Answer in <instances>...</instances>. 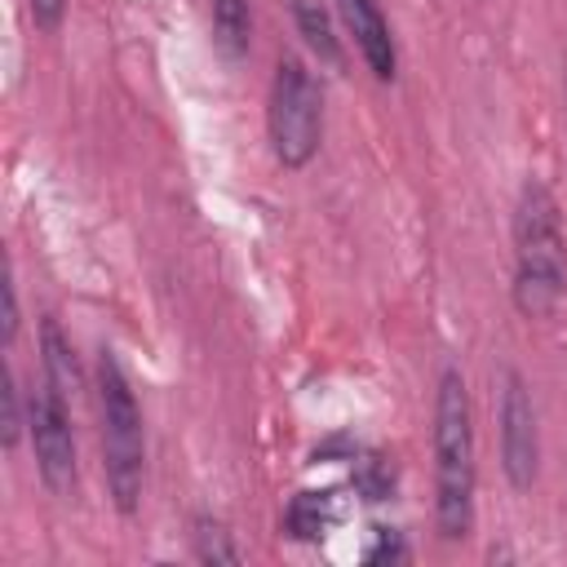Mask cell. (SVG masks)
Masks as SVG:
<instances>
[{"label": "cell", "mask_w": 567, "mask_h": 567, "mask_svg": "<svg viewBox=\"0 0 567 567\" xmlns=\"http://www.w3.org/2000/svg\"><path fill=\"white\" fill-rule=\"evenodd\" d=\"M474 408L461 368H443L434 385V527L443 540L474 532Z\"/></svg>", "instance_id": "obj_1"}, {"label": "cell", "mask_w": 567, "mask_h": 567, "mask_svg": "<svg viewBox=\"0 0 567 567\" xmlns=\"http://www.w3.org/2000/svg\"><path fill=\"white\" fill-rule=\"evenodd\" d=\"M514 310L549 319L567 292V235L558 199L545 182H523L514 208Z\"/></svg>", "instance_id": "obj_2"}, {"label": "cell", "mask_w": 567, "mask_h": 567, "mask_svg": "<svg viewBox=\"0 0 567 567\" xmlns=\"http://www.w3.org/2000/svg\"><path fill=\"white\" fill-rule=\"evenodd\" d=\"M97 412H102V474L106 492L120 514H133L142 505L146 483V430L137 394L111 350L97 359Z\"/></svg>", "instance_id": "obj_3"}, {"label": "cell", "mask_w": 567, "mask_h": 567, "mask_svg": "<svg viewBox=\"0 0 567 567\" xmlns=\"http://www.w3.org/2000/svg\"><path fill=\"white\" fill-rule=\"evenodd\" d=\"M270 151L284 168H306L323 142V93L301 58H279L266 102Z\"/></svg>", "instance_id": "obj_4"}, {"label": "cell", "mask_w": 567, "mask_h": 567, "mask_svg": "<svg viewBox=\"0 0 567 567\" xmlns=\"http://www.w3.org/2000/svg\"><path fill=\"white\" fill-rule=\"evenodd\" d=\"M27 434L35 447V470L53 496H66L75 487V434H71V403L40 381V390L27 399Z\"/></svg>", "instance_id": "obj_5"}, {"label": "cell", "mask_w": 567, "mask_h": 567, "mask_svg": "<svg viewBox=\"0 0 567 567\" xmlns=\"http://www.w3.org/2000/svg\"><path fill=\"white\" fill-rule=\"evenodd\" d=\"M496 421H501V470L514 492H527L540 470V430H536L532 390H527L523 372H514V368H505V377H501Z\"/></svg>", "instance_id": "obj_6"}, {"label": "cell", "mask_w": 567, "mask_h": 567, "mask_svg": "<svg viewBox=\"0 0 567 567\" xmlns=\"http://www.w3.org/2000/svg\"><path fill=\"white\" fill-rule=\"evenodd\" d=\"M337 13L363 58V66L385 84L399 75V49H394V35H390V22L381 13L377 0H337Z\"/></svg>", "instance_id": "obj_7"}, {"label": "cell", "mask_w": 567, "mask_h": 567, "mask_svg": "<svg viewBox=\"0 0 567 567\" xmlns=\"http://www.w3.org/2000/svg\"><path fill=\"white\" fill-rule=\"evenodd\" d=\"M40 363H44V381L71 403L80 390V363H75V346L66 341V332L53 315L40 319Z\"/></svg>", "instance_id": "obj_8"}, {"label": "cell", "mask_w": 567, "mask_h": 567, "mask_svg": "<svg viewBox=\"0 0 567 567\" xmlns=\"http://www.w3.org/2000/svg\"><path fill=\"white\" fill-rule=\"evenodd\" d=\"M292 22H297L301 40L310 44V53H315L319 62H328V66H341V62H346L341 40H337V31H332V18L319 9V0H292Z\"/></svg>", "instance_id": "obj_9"}, {"label": "cell", "mask_w": 567, "mask_h": 567, "mask_svg": "<svg viewBox=\"0 0 567 567\" xmlns=\"http://www.w3.org/2000/svg\"><path fill=\"white\" fill-rule=\"evenodd\" d=\"M332 518H337L332 492H297L284 509V532L297 536V540H319Z\"/></svg>", "instance_id": "obj_10"}, {"label": "cell", "mask_w": 567, "mask_h": 567, "mask_svg": "<svg viewBox=\"0 0 567 567\" xmlns=\"http://www.w3.org/2000/svg\"><path fill=\"white\" fill-rule=\"evenodd\" d=\"M213 35L221 53L244 58L252 40V4L248 0H213Z\"/></svg>", "instance_id": "obj_11"}, {"label": "cell", "mask_w": 567, "mask_h": 567, "mask_svg": "<svg viewBox=\"0 0 567 567\" xmlns=\"http://www.w3.org/2000/svg\"><path fill=\"white\" fill-rule=\"evenodd\" d=\"M195 558L199 563H239V549L230 540V532L217 518H195Z\"/></svg>", "instance_id": "obj_12"}, {"label": "cell", "mask_w": 567, "mask_h": 567, "mask_svg": "<svg viewBox=\"0 0 567 567\" xmlns=\"http://www.w3.org/2000/svg\"><path fill=\"white\" fill-rule=\"evenodd\" d=\"M354 487H359L363 501H385L394 492V465L385 456H377V452L359 456L354 461Z\"/></svg>", "instance_id": "obj_13"}, {"label": "cell", "mask_w": 567, "mask_h": 567, "mask_svg": "<svg viewBox=\"0 0 567 567\" xmlns=\"http://www.w3.org/2000/svg\"><path fill=\"white\" fill-rule=\"evenodd\" d=\"M0 403H4V421H0V434H4V447L13 452L18 439H22V408H18V385H13V372L0 377Z\"/></svg>", "instance_id": "obj_14"}, {"label": "cell", "mask_w": 567, "mask_h": 567, "mask_svg": "<svg viewBox=\"0 0 567 567\" xmlns=\"http://www.w3.org/2000/svg\"><path fill=\"white\" fill-rule=\"evenodd\" d=\"M27 13L35 22V31L53 35L62 27V18H66V0H27Z\"/></svg>", "instance_id": "obj_15"}, {"label": "cell", "mask_w": 567, "mask_h": 567, "mask_svg": "<svg viewBox=\"0 0 567 567\" xmlns=\"http://www.w3.org/2000/svg\"><path fill=\"white\" fill-rule=\"evenodd\" d=\"M18 337V288H13V275H4V346H13Z\"/></svg>", "instance_id": "obj_16"}, {"label": "cell", "mask_w": 567, "mask_h": 567, "mask_svg": "<svg viewBox=\"0 0 567 567\" xmlns=\"http://www.w3.org/2000/svg\"><path fill=\"white\" fill-rule=\"evenodd\" d=\"M381 558H403V540L394 532H381L377 549H368V563H381Z\"/></svg>", "instance_id": "obj_17"}]
</instances>
